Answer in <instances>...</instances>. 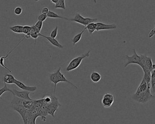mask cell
Listing matches in <instances>:
<instances>
[{
  "label": "cell",
  "instance_id": "1",
  "mask_svg": "<svg viewBox=\"0 0 155 124\" xmlns=\"http://www.w3.org/2000/svg\"><path fill=\"white\" fill-rule=\"evenodd\" d=\"M49 78L51 82L53 83L54 84V95H55V93L56 85L57 84L59 83V82H61L68 83L75 88L76 89H78V87H76V85H74V84L65 78L64 74L61 73V67L58 68V69L56 71L49 74Z\"/></svg>",
  "mask_w": 155,
  "mask_h": 124
},
{
  "label": "cell",
  "instance_id": "2",
  "mask_svg": "<svg viewBox=\"0 0 155 124\" xmlns=\"http://www.w3.org/2000/svg\"><path fill=\"white\" fill-rule=\"evenodd\" d=\"M132 99L138 103L144 104L151 100L155 99V97L151 93V88L150 86L145 92L138 95H133Z\"/></svg>",
  "mask_w": 155,
  "mask_h": 124
},
{
  "label": "cell",
  "instance_id": "3",
  "mask_svg": "<svg viewBox=\"0 0 155 124\" xmlns=\"http://www.w3.org/2000/svg\"><path fill=\"white\" fill-rule=\"evenodd\" d=\"M141 62L139 66L143 70L144 75L151 76L152 66L153 65L151 57H148L146 55H140Z\"/></svg>",
  "mask_w": 155,
  "mask_h": 124
},
{
  "label": "cell",
  "instance_id": "4",
  "mask_svg": "<svg viewBox=\"0 0 155 124\" xmlns=\"http://www.w3.org/2000/svg\"><path fill=\"white\" fill-rule=\"evenodd\" d=\"M90 52L91 51H89L85 54H82L80 56H78L72 59L66 67V71L69 72V71L74 70L78 68L79 66L81 65L83 59L87 57H89Z\"/></svg>",
  "mask_w": 155,
  "mask_h": 124
},
{
  "label": "cell",
  "instance_id": "5",
  "mask_svg": "<svg viewBox=\"0 0 155 124\" xmlns=\"http://www.w3.org/2000/svg\"><path fill=\"white\" fill-rule=\"evenodd\" d=\"M97 20L96 18H84L79 13H76L75 16L72 18H69V21H74L86 27L88 25L92 23H95Z\"/></svg>",
  "mask_w": 155,
  "mask_h": 124
},
{
  "label": "cell",
  "instance_id": "6",
  "mask_svg": "<svg viewBox=\"0 0 155 124\" xmlns=\"http://www.w3.org/2000/svg\"><path fill=\"white\" fill-rule=\"evenodd\" d=\"M61 105L59 101V100L55 95L52 96V101L50 104H48L47 112L48 114L51 115L52 117H55V114L58 110L59 107Z\"/></svg>",
  "mask_w": 155,
  "mask_h": 124
},
{
  "label": "cell",
  "instance_id": "7",
  "mask_svg": "<svg viewBox=\"0 0 155 124\" xmlns=\"http://www.w3.org/2000/svg\"><path fill=\"white\" fill-rule=\"evenodd\" d=\"M115 97L112 94L107 93L105 94L102 99L101 103L102 106L105 108H109L114 104Z\"/></svg>",
  "mask_w": 155,
  "mask_h": 124
},
{
  "label": "cell",
  "instance_id": "8",
  "mask_svg": "<svg viewBox=\"0 0 155 124\" xmlns=\"http://www.w3.org/2000/svg\"><path fill=\"white\" fill-rule=\"evenodd\" d=\"M126 59L127 60V63L125 65L124 67L126 68L130 64H137L139 66L141 62V57L138 55L135 49H133V54L132 56H129L126 55Z\"/></svg>",
  "mask_w": 155,
  "mask_h": 124
},
{
  "label": "cell",
  "instance_id": "9",
  "mask_svg": "<svg viewBox=\"0 0 155 124\" xmlns=\"http://www.w3.org/2000/svg\"><path fill=\"white\" fill-rule=\"evenodd\" d=\"M31 92H28V91H17L16 89H12V94L15 97L19 98L20 99L22 100H27V101H34L32 98L29 97V94Z\"/></svg>",
  "mask_w": 155,
  "mask_h": 124
},
{
  "label": "cell",
  "instance_id": "10",
  "mask_svg": "<svg viewBox=\"0 0 155 124\" xmlns=\"http://www.w3.org/2000/svg\"><path fill=\"white\" fill-rule=\"evenodd\" d=\"M97 29L96 31L99 32L102 30H113L117 29V26L116 25L114 24H106L102 23H96Z\"/></svg>",
  "mask_w": 155,
  "mask_h": 124
},
{
  "label": "cell",
  "instance_id": "11",
  "mask_svg": "<svg viewBox=\"0 0 155 124\" xmlns=\"http://www.w3.org/2000/svg\"><path fill=\"white\" fill-rule=\"evenodd\" d=\"M14 84L16 86L19 87L21 89H23L24 91H28L29 92H34L37 89V87H29L27 85H25L23 83L20 82L19 80H15V82Z\"/></svg>",
  "mask_w": 155,
  "mask_h": 124
},
{
  "label": "cell",
  "instance_id": "12",
  "mask_svg": "<svg viewBox=\"0 0 155 124\" xmlns=\"http://www.w3.org/2000/svg\"><path fill=\"white\" fill-rule=\"evenodd\" d=\"M25 37L23 39L21 40V41H20L19 43L18 44H17L16 46L14 48H13V49H12V50H11V51H10L9 52V53H7L6 56H1V57H0V65L1 66H2L3 68H5V69L8 70V71H9V72H11V70H10L9 69V68H7V67H6L5 65V64H4V60H5V59H6V58H7L8 56H9L10 55V54L12 53V52L13 51V50H15V49L16 48V47L18 46V45L20 44V43L22 42L23 41L25 40Z\"/></svg>",
  "mask_w": 155,
  "mask_h": 124
},
{
  "label": "cell",
  "instance_id": "13",
  "mask_svg": "<svg viewBox=\"0 0 155 124\" xmlns=\"http://www.w3.org/2000/svg\"><path fill=\"white\" fill-rule=\"evenodd\" d=\"M40 37H43L45 38L46 39L48 40L51 44L53 46H55L59 48H61L63 49V46L60 44V42L57 41L55 38H53L50 37H47V36H44V35H42L41 34H40Z\"/></svg>",
  "mask_w": 155,
  "mask_h": 124
},
{
  "label": "cell",
  "instance_id": "14",
  "mask_svg": "<svg viewBox=\"0 0 155 124\" xmlns=\"http://www.w3.org/2000/svg\"><path fill=\"white\" fill-rule=\"evenodd\" d=\"M90 78L92 82L94 83H97L100 81L102 79V75L97 71H93L90 75Z\"/></svg>",
  "mask_w": 155,
  "mask_h": 124
},
{
  "label": "cell",
  "instance_id": "15",
  "mask_svg": "<svg viewBox=\"0 0 155 124\" xmlns=\"http://www.w3.org/2000/svg\"><path fill=\"white\" fill-rule=\"evenodd\" d=\"M16 79L14 78L13 75L11 74H8L6 75L3 78V82L5 83L8 84H14Z\"/></svg>",
  "mask_w": 155,
  "mask_h": 124
},
{
  "label": "cell",
  "instance_id": "16",
  "mask_svg": "<svg viewBox=\"0 0 155 124\" xmlns=\"http://www.w3.org/2000/svg\"><path fill=\"white\" fill-rule=\"evenodd\" d=\"M23 26L24 25H13L10 27V29L11 31L15 33L22 34L23 33Z\"/></svg>",
  "mask_w": 155,
  "mask_h": 124
},
{
  "label": "cell",
  "instance_id": "17",
  "mask_svg": "<svg viewBox=\"0 0 155 124\" xmlns=\"http://www.w3.org/2000/svg\"><path fill=\"white\" fill-rule=\"evenodd\" d=\"M151 88L152 94L155 93V69L151 72Z\"/></svg>",
  "mask_w": 155,
  "mask_h": 124
},
{
  "label": "cell",
  "instance_id": "18",
  "mask_svg": "<svg viewBox=\"0 0 155 124\" xmlns=\"http://www.w3.org/2000/svg\"><path fill=\"white\" fill-rule=\"evenodd\" d=\"M97 27L96 23H92L88 25L84 29H87L90 34H92L95 31H96Z\"/></svg>",
  "mask_w": 155,
  "mask_h": 124
},
{
  "label": "cell",
  "instance_id": "19",
  "mask_svg": "<svg viewBox=\"0 0 155 124\" xmlns=\"http://www.w3.org/2000/svg\"><path fill=\"white\" fill-rule=\"evenodd\" d=\"M47 16H48V18H52L62 19H65V20L69 21V18L60 16V15L56 13L54 11H49V13H48V14L47 15Z\"/></svg>",
  "mask_w": 155,
  "mask_h": 124
},
{
  "label": "cell",
  "instance_id": "20",
  "mask_svg": "<svg viewBox=\"0 0 155 124\" xmlns=\"http://www.w3.org/2000/svg\"><path fill=\"white\" fill-rule=\"evenodd\" d=\"M31 29H32V26L27 25H24L23 33L25 35V39H28L31 37L30 32H31Z\"/></svg>",
  "mask_w": 155,
  "mask_h": 124
},
{
  "label": "cell",
  "instance_id": "21",
  "mask_svg": "<svg viewBox=\"0 0 155 124\" xmlns=\"http://www.w3.org/2000/svg\"><path fill=\"white\" fill-rule=\"evenodd\" d=\"M85 30H85V29H84L83 31H82L81 32L78 34L77 35H75V36L73 38V39H72V43H73V46H74L76 43H77L78 42L81 40L83 34L84 33V31H85Z\"/></svg>",
  "mask_w": 155,
  "mask_h": 124
},
{
  "label": "cell",
  "instance_id": "22",
  "mask_svg": "<svg viewBox=\"0 0 155 124\" xmlns=\"http://www.w3.org/2000/svg\"><path fill=\"white\" fill-rule=\"evenodd\" d=\"M55 8L56 9H66L65 0H59L57 3L55 4Z\"/></svg>",
  "mask_w": 155,
  "mask_h": 124
},
{
  "label": "cell",
  "instance_id": "23",
  "mask_svg": "<svg viewBox=\"0 0 155 124\" xmlns=\"http://www.w3.org/2000/svg\"><path fill=\"white\" fill-rule=\"evenodd\" d=\"M6 92H10L12 93V90L10 89L8 87H7L6 83H4V87L0 89V97H1V95L3 94L4 93ZM0 99H1V98L0 97Z\"/></svg>",
  "mask_w": 155,
  "mask_h": 124
},
{
  "label": "cell",
  "instance_id": "24",
  "mask_svg": "<svg viewBox=\"0 0 155 124\" xmlns=\"http://www.w3.org/2000/svg\"><path fill=\"white\" fill-rule=\"evenodd\" d=\"M40 34H41V33H38L36 32L32 31V29H31V31L30 32V36H31V37L32 38L35 40L34 46H36L37 39L38 37H40Z\"/></svg>",
  "mask_w": 155,
  "mask_h": 124
},
{
  "label": "cell",
  "instance_id": "25",
  "mask_svg": "<svg viewBox=\"0 0 155 124\" xmlns=\"http://www.w3.org/2000/svg\"><path fill=\"white\" fill-rule=\"evenodd\" d=\"M58 27H56L55 29L53 30V31L51 32L50 34V37L53 38H55L57 37L58 35Z\"/></svg>",
  "mask_w": 155,
  "mask_h": 124
},
{
  "label": "cell",
  "instance_id": "26",
  "mask_svg": "<svg viewBox=\"0 0 155 124\" xmlns=\"http://www.w3.org/2000/svg\"><path fill=\"white\" fill-rule=\"evenodd\" d=\"M22 8L20 7V6H17L15 8L14 12L15 14L16 15H20L22 13Z\"/></svg>",
  "mask_w": 155,
  "mask_h": 124
},
{
  "label": "cell",
  "instance_id": "27",
  "mask_svg": "<svg viewBox=\"0 0 155 124\" xmlns=\"http://www.w3.org/2000/svg\"><path fill=\"white\" fill-rule=\"evenodd\" d=\"M47 18H48L47 16L41 14L40 15H39L38 16L37 19L39 21H42V22H44V21Z\"/></svg>",
  "mask_w": 155,
  "mask_h": 124
},
{
  "label": "cell",
  "instance_id": "28",
  "mask_svg": "<svg viewBox=\"0 0 155 124\" xmlns=\"http://www.w3.org/2000/svg\"><path fill=\"white\" fill-rule=\"evenodd\" d=\"M43 22H42L41 21H38L34 25V26L38 29L40 31L41 30L42 28L43 27Z\"/></svg>",
  "mask_w": 155,
  "mask_h": 124
},
{
  "label": "cell",
  "instance_id": "29",
  "mask_svg": "<svg viewBox=\"0 0 155 124\" xmlns=\"http://www.w3.org/2000/svg\"><path fill=\"white\" fill-rule=\"evenodd\" d=\"M49 8L48 7H44L43 8H42L41 9V13L42 14L47 15L48 14V13H49Z\"/></svg>",
  "mask_w": 155,
  "mask_h": 124
},
{
  "label": "cell",
  "instance_id": "30",
  "mask_svg": "<svg viewBox=\"0 0 155 124\" xmlns=\"http://www.w3.org/2000/svg\"><path fill=\"white\" fill-rule=\"evenodd\" d=\"M155 35V21L154 23V28L153 29L151 30V32L148 34V37L149 38H151Z\"/></svg>",
  "mask_w": 155,
  "mask_h": 124
},
{
  "label": "cell",
  "instance_id": "31",
  "mask_svg": "<svg viewBox=\"0 0 155 124\" xmlns=\"http://www.w3.org/2000/svg\"><path fill=\"white\" fill-rule=\"evenodd\" d=\"M51 1L52 3H54V4H56L57 3V1H59V0H50Z\"/></svg>",
  "mask_w": 155,
  "mask_h": 124
},
{
  "label": "cell",
  "instance_id": "32",
  "mask_svg": "<svg viewBox=\"0 0 155 124\" xmlns=\"http://www.w3.org/2000/svg\"><path fill=\"white\" fill-rule=\"evenodd\" d=\"M152 70H153L155 69V64H153V65H152Z\"/></svg>",
  "mask_w": 155,
  "mask_h": 124
},
{
  "label": "cell",
  "instance_id": "33",
  "mask_svg": "<svg viewBox=\"0 0 155 124\" xmlns=\"http://www.w3.org/2000/svg\"><path fill=\"white\" fill-rule=\"evenodd\" d=\"M34 1H40V0H34Z\"/></svg>",
  "mask_w": 155,
  "mask_h": 124
}]
</instances>
